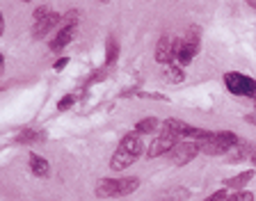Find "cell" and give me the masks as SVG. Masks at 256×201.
Returning a JSON list of instances; mask_svg holds the SVG:
<instances>
[{
	"instance_id": "obj_6",
	"label": "cell",
	"mask_w": 256,
	"mask_h": 201,
	"mask_svg": "<svg viewBox=\"0 0 256 201\" xmlns=\"http://www.w3.org/2000/svg\"><path fill=\"white\" fill-rule=\"evenodd\" d=\"M222 80H224V87L234 96L250 98L256 103V78H252L247 74H240V71H226Z\"/></svg>"
},
{
	"instance_id": "obj_24",
	"label": "cell",
	"mask_w": 256,
	"mask_h": 201,
	"mask_svg": "<svg viewBox=\"0 0 256 201\" xmlns=\"http://www.w3.org/2000/svg\"><path fill=\"white\" fill-rule=\"evenodd\" d=\"M66 64H69V58H60L58 62L53 64V69H55V71H62L64 66H66Z\"/></svg>"
},
{
	"instance_id": "obj_4",
	"label": "cell",
	"mask_w": 256,
	"mask_h": 201,
	"mask_svg": "<svg viewBox=\"0 0 256 201\" xmlns=\"http://www.w3.org/2000/svg\"><path fill=\"white\" fill-rule=\"evenodd\" d=\"M178 142H183V140L176 135V130L172 128V124L165 119L162 126H160V130H158V135H156L154 142H151V146L146 148V158L154 160V158H160V156H170Z\"/></svg>"
},
{
	"instance_id": "obj_16",
	"label": "cell",
	"mask_w": 256,
	"mask_h": 201,
	"mask_svg": "<svg viewBox=\"0 0 256 201\" xmlns=\"http://www.w3.org/2000/svg\"><path fill=\"white\" fill-rule=\"evenodd\" d=\"M186 199H190V190L188 188H172L165 194L156 196V201H186Z\"/></svg>"
},
{
	"instance_id": "obj_15",
	"label": "cell",
	"mask_w": 256,
	"mask_h": 201,
	"mask_svg": "<svg viewBox=\"0 0 256 201\" xmlns=\"http://www.w3.org/2000/svg\"><path fill=\"white\" fill-rule=\"evenodd\" d=\"M160 119L158 116H144V119H140L138 124H135V132H140V135H151V132H158L160 130Z\"/></svg>"
},
{
	"instance_id": "obj_14",
	"label": "cell",
	"mask_w": 256,
	"mask_h": 201,
	"mask_svg": "<svg viewBox=\"0 0 256 201\" xmlns=\"http://www.w3.org/2000/svg\"><path fill=\"white\" fill-rule=\"evenodd\" d=\"M119 60V42L114 34H110V37L106 39V69H110V66H114Z\"/></svg>"
},
{
	"instance_id": "obj_12",
	"label": "cell",
	"mask_w": 256,
	"mask_h": 201,
	"mask_svg": "<svg viewBox=\"0 0 256 201\" xmlns=\"http://www.w3.org/2000/svg\"><path fill=\"white\" fill-rule=\"evenodd\" d=\"M28 164H30V172H32V174L39 176V178H48V176H50V164H48L46 160L42 158V156L30 154V160H28Z\"/></svg>"
},
{
	"instance_id": "obj_13",
	"label": "cell",
	"mask_w": 256,
	"mask_h": 201,
	"mask_svg": "<svg viewBox=\"0 0 256 201\" xmlns=\"http://www.w3.org/2000/svg\"><path fill=\"white\" fill-rule=\"evenodd\" d=\"M254 174L256 172L254 170H247V172H240L238 176H231V178H226L224 180V188H229V190H236V192H240L242 188L250 183L252 178H254Z\"/></svg>"
},
{
	"instance_id": "obj_26",
	"label": "cell",
	"mask_w": 256,
	"mask_h": 201,
	"mask_svg": "<svg viewBox=\"0 0 256 201\" xmlns=\"http://www.w3.org/2000/svg\"><path fill=\"white\" fill-rule=\"evenodd\" d=\"M250 7H254V10H256V0H252V2H250Z\"/></svg>"
},
{
	"instance_id": "obj_20",
	"label": "cell",
	"mask_w": 256,
	"mask_h": 201,
	"mask_svg": "<svg viewBox=\"0 0 256 201\" xmlns=\"http://www.w3.org/2000/svg\"><path fill=\"white\" fill-rule=\"evenodd\" d=\"M226 201H254V194L247 190H240V192H231L229 196H226Z\"/></svg>"
},
{
	"instance_id": "obj_25",
	"label": "cell",
	"mask_w": 256,
	"mask_h": 201,
	"mask_svg": "<svg viewBox=\"0 0 256 201\" xmlns=\"http://www.w3.org/2000/svg\"><path fill=\"white\" fill-rule=\"evenodd\" d=\"M252 164H254V167H256V154L252 156Z\"/></svg>"
},
{
	"instance_id": "obj_8",
	"label": "cell",
	"mask_w": 256,
	"mask_h": 201,
	"mask_svg": "<svg viewBox=\"0 0 256 201\" xmlns=\"http://www.w3.org/2000/svg\"><path fill=\"white\" fill-rule=\"evenodd\" d=\"M176 48H178V39L170 37V34H162L158 39V46H156V62L162 64V66H170L176 64Z\"/></svg>"
},
{
	"instance_id": "obj_19",
	"label": "cell",
	"mask_w": 256,
	"mask_h": 201,
	"mask_svg": "<svg viewBox=\"0 0 256 201\" xmlns=\"http://www.w3.org/2000/svg\"><path fill=\"white\" fill-rule=\"evenodd\" d=\"M74 103H76L74 94H64L62 98H60V103H58V112H66L69 108H74Z\"/></svg>"
},
{
	"instance_id": "obj_18",
	"label": "cell",
	"mask_w": 256,
	"mask_h": 201,
	"mask_svg": "<svg viewBox=\"0 0 256 201\" xmlns=\"http://www.w3.org/2000/svg\"><path fill=\"white\" fill-rule=\"evenodd\" d=\"M165 78L170 80V82H174V85H178V82L186 80V71H183V66H178V64H170V66H165Z\"/></svg>"
},
{
	"instance_id": "obj_1",
	"label": "cell",
	"mask_w": 256,
	"mask_h": 201,
	"mask_svg": "<svg viewBox=\"0 0 256 201\" xmlns=\"http://www.w3.org/2000/svg\"><path fill=\"white\" fill-rule=\"evenodd\" d=\"M142 154H144L142 135L135 130L126 132L122 142H119V146L114 148V154L110 156V172H126L128 167H133L138 162Z\"/></svg>"
},
{
	"instance_id": "obj_5",
	"label": "cell",
	"mask_w": 256,
	"mask_h": 201,
	"mask_svg": "<svg viewBox=\"0 0 256 201\" xmlns=\"http://www.w3.org/2000/svg\"><path fill=\"white\" fill-rule=\"evenodd\" d=\"M242 138H238L234 130H218L213 132V138L202 142V154L210 156V158H218V156H229L236 148V144Z\"/></svg>"
},
{
	"instance_id": "obj_21",
	"label": "cell",
	"mask_w": 256,
	"mask_h": 201,
	"mask_svg": "<svg viewBox=\"0 0 256 201\" xmlns=\"http://www.w3.org/2000/svg\"><path fill=\"white\" fill-rule=\"evenodd\" d=\"M50 7L48 5H39V7H34V12H32V18H34V21H39V18H44V16H48L50 14Z\"/></svg>"
},
{
	"instance_id": "obj_10",
	"label": "cell",
	"mask_w": 256,
	"mask_h": 201,
	"mask_svg": "<svg viewBox=\"0 0 256 201\" xmlns=\"http://www.w3.org/2000/svg\"><path fill=\"white\" fill-rule=\"evenodd\" d=\"M76 37V26H60V30L55 32V37L50 39L48 48H50V53H60L62 48H66Z\"/></svg>"
},
{
	"instance_id": "obj_22",
	"label": "cell",
	"mask_w": 256,
	"mask_h": 201,
	"mask_svg": "<svg viewBox=\"0 0 256 201\" xmlns=\"http://www.w3.org/2000/svg\"><path fill=\"white\" fill-rule=\"evenodd\" d=\"M226 196H229L226 190H218V192H213V194H208L204 201H226Z\"/></svg>"
},
{
	"instance_id": "obj_7",
	"label": "cell",
	"mask_w": 256,
	"mask_h": 201,
	"mask_svg": "<svg viewBox=\"0 0 256 201\" xmlns=\"http://www.w3.org/2000/svg\"><path fill=\"white\" fill-rule=\"evenodd\" d=\"M199 154H202V144L192 142V140H183V142L176 144V148L170 154V160L176 164V167H183V164L192 162Z\"/></svg>"
},
{
	"instance_id": "obj_17",
	"label": "cell",
	"mask_w": 256,
	"mask_h": 201,
	"mask_svg": "<svg viewBox=\"0 0 256 201\" xmlns=\"http://www.w3.org/2000/svg\"><path fill=\"white\" fill-rule=\"evenodd\" d=\"M46 140V132L44 130H30V128H26V130L18 132V138H16V142L18 144H34V142H44Z\"/></svg>"
},
{
	"instance_id": "obj_23",
	"label": "cell",
	"mask_w": 256,
	"mask_h": 201,
	"mask_svg": "<svg viewBox=\"0 0 256 201\" xmlns=\"http://www.w3.org/2000/svg\"><path fill=\"white\" fill-rule=\"evenodd\" d=\"M103 78H106V69L96 71V74H92V76H90V85H94V82H98V80H103Z\"/></svg>"
},
{
	"instance_id": "obj_11",
	"label": "cell",
	"mask_w": 256,
	"mask_h": 201,
	"mask_svg": "<svg viewBox=\"0 0 256 201\" xmlns=\"http://www.w3.org/2000/svg\"><path fill=\"white\" fill-rule=\"evenodd\" d=\"M256 154V146L252 142H247V140H240L238 144H236V148L229 154V162H242L245 158L252 160V156Z\"/></svg>"
},
{
	"instance_id": "obj_9",
	"label": "cell",
	"mask_w": 256,
	"mask_h": 201,
	"mask_svg": "<svg viewBox=\"0 0 256 201\" xmlns=\"http://www.w3.org/2000/svg\"><path fill=\"white\" fill-rule=\"evenodd\" d=\"M62 26V16L58 14V12H50L48 16H44V18H39V21L32 23V37L34 39H44L46 34H50V32Z\"/></svg>"
},
{
	"instance_id": "obj_3",
	"label": "cell",
	"mask_w": 256,
	"mask_h": 201,
	"mask_svg": "<svg viewBox=\"0 0 256 201\" xmlns=\"http://www.w3.org/2000/svg\"><path fill=\"white\" fill-rule=\"evenodd\" d=\"M202 50V30L197 26H190L183 34V39H178V48H176V64L186 69L188 64L199 55Z\"/></svg>"
},
{
	"instance_id": "obj_2",
	"label": "cell",
	"mask_w": 256,
	"mask_h": 201,
	"mask_svg": "<svg viewBox=\"0 0 256 201\" xmlns=\"http://www.w3.org/2000/svg\"><path fill=\"white\" fill-rule=\"evenodd\" d=\"M140 178L138 176H119V178H98L96 183V196L98 199H119L138 192Z\"/></svg>"
}]
</instances>
